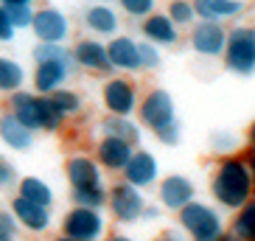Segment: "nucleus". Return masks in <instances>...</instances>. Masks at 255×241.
<instances>
[{"label": "nucleus", "mask_w": 255, "mask_h": 241, "mask_svg": "<svg viewBox=\"0 0 255 241\" xmlns=\"http://www.w3.org/2000/svg\"><path fill=\"white\" fill-rule=\"evenodd\" d=\"M210 196L219 208L233 213L253 199V177H250V166L244 154L219 157L213 174H210Z\"/></svg>", "instance_id": "nucleus-1"}, {"label": "nucleus", "mask_w": 255, "mask_h": 241, "mask_svg": "<svg viewBox=\"0 0 255 241\" xmlns=\"http://www.w3.org/2000/svg\"><path fill=\"white\" fill-rule=\"evenodd\" d=\"M137 120L143 129H149L163 146L180 143V118H177V104L174 96L163 87H151L146 96H140L137 104Z\"/></svg>", "instance_id": "nucleus-2"}, {"label": "nucleus", "mask_w": 255, "mask_h": 241, "mask_svg": "<svg viewBox=\"0 0 255 241\" xmlns=\"http://www.w3.org/2000/svg\"><path fill=\"white\" fill-rule=\"evenodd\" d=\"M8 113L14 115L28 132H59L65 120L53 113L51 98L37 96L34 90H20L8 98Z\"/></svg>", "instance_id": "nucleus-3"}, {"label": "nucleus", "mask_w": 255, "mask_h": 241, "mask_svg": "<svg viewBox=\"0 0 255 241\" xmlns=\"http://www.w3.org/2000/svg\"><path fill=\"white\" fill-rule=\"evenodd\" d=\"M222 62L230 73L247 79L255 73V28L253 25H236L227 31V42Z\"/></svg>", "instance_id": "nucleus-4"}, {"label": "nucleus", "mask_w": 255, "mask_h": 241, "mask_svg": "<svg viewBox=\"0 0 255 241\" xmlns=\"http://www.w3.org/2000/svg\"><path fill=\"white\" fill-rule=\"evenodd\" d=\"M177 219H180V230L185 236H191L194 241H208V239H216V236L225 233V219H222V213L213 205L202 202V199H196L188 208H182L177 213Z\"/></svg>", "instance_id": "nucleus-5"}, {"label": "nucleus", "mask_w": 255, "mask_h": 241, "mask_svg": "<svg viewBox=\"0 0 255 241\" xmlns=\"http://www.w3.org/2000/svg\"><path fill=\"white\" fill-rule=\"evenodd\" d=\"M101 104L110 118H132L140 104V90L132 79L113 76L101 84Z\"/></svg>", "instance_id": "nucleus-6"}, {"label": "nucleus", "mask_w": 255, "mask_h": 241, "mask_svg": "<svg viewBox=\"0 0 255 241\" xmlns=\"http://www.w3.org/2000/svg\"><path fill=\"white\" fill-rule=\"evenodd\" d=\"M146 196L143 191L127 185L124 180L113 182L107 188V211L113 213V219L118 225H135L143 219V211H146Z\"/></svg>", "instance_id": "nucleus-7"}, {"label": "nucleus", "mask_w": 255, "mask_h": 241, "mask_svg": "<svg viewBox=\"0 0 255 241\" xmlns=\"http://www.w3.org/2000/svg\"><path fill=\"white\" fill-rule=\"evenodd\" d=\"M62 236L73 241H104L107 236V219L101 211L90 208H70L62 216Z\"/></svg>", "instance_id": "nucleus-8"}, {"label": "nucleus", "mask_w": 255, "mask_h": 241, "mask_svg": "<svg viewBox=\"0 0 255 241\" xmlns=\"http://www.w3.org/2000/svg\"><path fill=\"white\" fill-rule=\"evenodd\" d=\"M73 31L68 11H62L59 6H42L37 8L34 14V23H31V34L37 37V42H45V45H65Z\"/></svg>", "instance_id": "nucleus-9"}, {"label": "nucleus", "mask_w": 255, "mask_h": 241, "mask_svg": "<svg viewBox=\"0 0 255 241\" xmlns=\"http://www.w3.org/2000/svg\"><path fill=\"white\" fill-rule=\"evenodd\" d=\"M73 73V59L62 56V59H51V62H39L34 65V73H31V82H34V93L37 96H53L56 90L68 87V79Z\"/></svg>", "instance_id": "nucleus-10"}, {"label": "nucleus", "mask_w": 255, "mask_h": 241, "mask_svg": "<svg viewBox=\"0 0 255 241\" xmlns=\"http://www.w3.org/2000/svg\"><path fill=\"white\" fill-rule=\"evenodd\" d=\"M157 199H160V208L180 213L182 208L196 202V185L185 174H168L157 182Z\"/></svg>", "instance_id": "nucleus-11"}, {"label": "nucleus", "mask_w": 255, "mask_h": 241, "mask_svg": "<svg viewBox=\"0 0 255 241\" xmlns=\"http://www.w3.org/2000/svg\"><path fill=\"white\" fill-rule=\"evenodd\" d=\"M188 42H191V51L205 56V59H222L225 42H227V28L219 23L196 20L191 34H188Z\"/></svg>", "instance_id": "nucleus-12"}, {"label": "nucleus", "mask_w": 255, "mask_h": 241, "mask_svg": "<svg viewBox=\"0 0 255 241\" xmlns=\"http://www.w3.org/2000/svg\"><path fill=\"white\" fill-rule=\"evenodd\" d=\"M70 59H73V65H79L87 73H113L104 39H96V37L76 39L73 48H70Z\"/></svg>", "instance_id": "nucleus-13"}, {"label": "nucleus", "mask_w": 255, "mask_h": 241, "mask_svg": "<svg viewBox=\"0 0 255 241\" xmlns=\"http://www.w3.org/2000/svg\"><path fill=\"white\" fill-rule=\"evenodd\" d=\"M65 180L70 191H87V188H101L104 185V171L90 154H70L65 160Z\"/></svg>", "instance_id": "nucleus-14"}, {"label": "nucleus", "mask_w": 255, "mask_h": 241, "mask_svg": "<svg viewBox=\"0 0 255 241\" xmlns=\"http://www.w3.org/2000/svg\"><path fill=\"white\" fill-rule=\"evenodd\" d=\"M121 180L132 185V188L143 191V188H151V185H157L160 180V160L146 149H135L132 160L127 163V168L121 171Z\"/></svg>", "instance_id": "nucleus-15"}, {"label": "nucleus", "mask_w": 255, "mask_h": 241, "mask_svg": "<svg viewBox=\"0 0 255 241\" xmlns=\"http://www.w3.org/2000/svg\"><path fill=\"white\" fill-rule=\"evenodd\" d=\"M82 23L96 39L107 37V42L113 37H118V28H121L118 11H115L113 6H107V3H90V6H84Z\"/></svg>", "instance_id": "nucleus-16"}, {"label": "nucleus", "mask_w": 255, "mask_h": 241, "mask_svg": "<svg viewBox=\"0 0 255 241\" xmlns=\"http://www.w3.org/2000/svg\"><path fill=\"white\" fill-rule=\"evenodd\" d=\"M135 149L124 140H115V137H98L96 143V151H93V160L98 163L101 171H110V174H121L127 168V163L132 160Z\"/></svg>", "instance_id": "nucleus-17"}, {"label": "nucleus", "mask_w": 255, "mask_h": 241, "mask_svg": "<svg viewBox=\"0 0 255 241\" xmlns=\"http://www.w3.org/2000/svg\"><path fill=\"white\" fill-rule=\"evenodd\" d=\"M107 56H110V68L121 73H137L140 68V51H137V39L129 34H118L107 42Z\"/></svg>", "instance_id": "nucleus-18"}, {"label": "nucleus", "mask_w": 255, "mask_h": 241, "mask_svg": "<svg viewBox=\"0 0 255 241\" xmlns=\"http://www.w3.org/2000/svg\"><path fill=\"white\" fill-rule=\"evenodd\" d=\"M8 213L17 219V225L23 227V230H31V233H45V230H51V225H53L51 208H39V205L25 202V199H20V196L11 199Z\"/></svg>", "instance_id": "nucleus-19"}, {"label": "nucleus", "mask_w": 255, "mask_h": 241, "mask_svg": "<svg viewBox=\"0 0 255 241\" xmlns=\"http://www.w3.org/2000/svg\"><path fill=\"white\" fill-rule=\"evenodd\" d=\"M143 42H151L154 48H171L180 42V28L165 17V11H154L140 23Z\"/></svg>", "instance_id": "nucleus-20"}, {"label": "nucleus", "mask_w": 255, "mask_h": 241, "mask_svg": "<svg viewBox=\"0 0 255 241\" xmlns=\"http://www.w3.org/2000/svg\"><path fill=\"white\" fill-rule=\"evenodd\" d=\"M194 11H196V20L225 25L239 20L241 11H244V3L241 0H194Z\"/></svg>", "instance_id": "nucleus-21"}, {"label": "nucleus", "mask_w": 255, "mask_h": 241, "mask_svg": "<svg viewBox=\"0 0 255 241\" xmlns=\"http://www.w3.org/2000/svg\"><path fill=\"white\" fill-rule=\"evenodd\" d=\"M0 140L14 151H28L31 146H34V132H28V129L6 110V113H0Z\"/></svg>", "instance_id": "nucleus-22"}, {"label": "nucleus", "mask_w": 255, "mask_h": 241, "mask_svg": "<svg viewBox=\"0 0 255 241\" xmlns=\"http://www.w3.org/2000/svg\"><path fill=\"white\" fill-rule=\"evenodd\" d=\"M101 135L124 140V143H129L135 149V146H140L143 132H140V123H135L132 118H110V115H107V118L101 120Z\"/></svg>", "instance_id": "nucleus-23"}, {"label": "nucleus", "mask_w": 255, "mask_h": 241, "mask_svg": "<svg viewBox=\"0 0 255 241\" xmlns=\"http://www.w3.org/2000/svg\"><path fill=\"white\" fill-rule=\"evenodd\" d=\"M17 196L25 199V202L39 205V208H51L53 199H56L53 188L42 177H23V180H17Z\"/></svg>", "instance_id": "nucleus-24"}, {"label": "nucleus", "mask_w": 255, "mask_h": 241, "mask_svg": "<svg viewBox=\"0 0 255 241\" xmlns=\"http://www.w3.org/2000/svg\"><path fill=\"white\" fill-rule=\"evenodd\" d=\"M227 233H230L233 241H255V196L233 213Z\"/></svg>", "instance_id": "nucleus-25"}, {"label": "nucleus", "mask_w": 255, "mask_h": 241, "mask_svg": "<svg viewBox=\"0 0 255 241\" xmlns=\"http://www.w3.org/2000/svg\"><path fill=\"white\" fill-rule=\"evenodd\" d=\"M25 79H28V73L20 62L11 56H0V93H8V96L20 93Z\"/></svg>", "instance_id": "nucleus-26"}, {"label": "nucleus", "mask_w": 255, "mask_h": 241, "mask_svg": "<svg viewBox=\"0 0 255 241\" xmlns=\"http://www.w3.org/2000/svg\"><path fill=\"white\" fill-rule=\"evenodd\" d=\"M0 8L6 11L8 23L14 25V31H25L31 28L34 23V14H37V6L31 3V0H3Z\"/></svg>", "instance_id": "nucleus-27"}, {"label": "nucleus", "mask_w": 255, "mask_h": 241, "mask_svg": "<svg viewBox=\"0 0 255 241\" xmlns=\"http://www.w3.org/2000/svg\"><path fill=\"white\" fill-rule=\"evenodd\" d=\"M51 98V107H53V113L59 115L62 120H68V118H76V115L82 113V107H84V101H82V96L73 90V87H62V90H56L53 96H48Z\"/></svg>", "instance_id": "nucleus-28"}, {"label": "nucleus", "mask_w": 255, "mask_h": 241, "mask_svg": "<svg viewBox=\"0 0 255 241\" xmlns=\"http://www.w3.org/2000/svg\"><path fill=\"white\" fill-rule=\"evenodd\" d=\"M165 17H168L177 28H194V23H196L194 3H191V0H171V3L165 6Z\"/></svg>", "instance_id": "nucleus-29"}, {"label": "nucleus", "mask_w": 255, "mask_h": 241, "mask_svg": "<svg viewBox=\"0 0 255 241\" xmlns=\"http://www.w3.org/2000/svg\"><path fill=\"white\" fill-rule=\"evenodd\" d=\"M76 208H90V211H101L107 205V188H87V191H70Z\"/></svg>", "instance_id": "nucleus-30"}, {"label": "nucleus", "mask_w": 255, "mask_h": 241, "mask_svg": "<svg viewBox=\"0 0 255 241\" xmlns=\"http://www.w3.org/2000/svg\"><path fill=\"white\" fill-rule=\"evenodd\" d=\"M239 146V137L233 135V132H213L210 135V151L219 154V157H230V154H239L236 151Z\"/></svg>", "instance_id": "nucleus-31"}, {"label": "nucleus", "mask_w": 255, "mask_h": 241, "mask_svg": "<svg viewBox=\"0 0 255 241\" xmlns=\"http://www.w3.org/2000/svg\"><path fill=\"white\" fill-rule=\"evenodd\" d=\"M121 11L132 20H146L157 11V3L154 0H121Z\"/></svg>", "instance_id": "nucleus-32"}, {"label": "nucleus", "mask_w": 255, "mask_h": 241, "mask_svg": "<svg viewBox=\"0 0 255 241\" xmlns=\"http://www.w3.org/2000/svg\"><path fill=\"white\" fill-rule=\"evenodd\" d=\"M68 48L65 45H45V42H37L34 45V51H31V56H34V65H39V62H51V59H62V56H68Z\"/></svg>", "instance_id": "nucleus-33"}, {"label": "nucleus", "mask_w": 255, "mask_h": 241, "mask_svg": "<svg viewBox=\"0 0 255 241\" xmlns=\"http://www.w3.org/2000/svg\"><path fill=\"white\" fill-rule=\"evenodd\" d=\"M137 51H140V68L143 70H157L163 65V53H160V48L151 45V42H137Z\"/></svg>", "instance_id": "nucleus-34"}, {"label": "nucleus", "mask_w": 255, "mask_h": 241, "mask_svg": "<svg viewBox=\"0 0 255 241\" xmlns=\"http://www.w3.org/2000/svg\"><path fill=\"white\" fill-rule=\"evenodd\" d=\"M20 236V225L8 211H0V241H17Z\"/></svg>", "instance_id": "nucleus-35"}, {"label": "nucleus", "mask_w": 255, "mask_h": 241, "mask_svg": "<svg viewBox=\"0 0 255 241\" xmlns=\"http://www.w3.org/2000/svg\"><path fill=\"white\" fill-rule=\"evenodd\" d=\"M17 37V31H14V25L8 23V17H6V11L0 8V42H11V39Z\"/></svg>", "instance_id": "nucleus-36"}, {"label": "nucleus", "mask_w": 255, "mask_h": 241, "mask_svg": "<svg viewBox=\"0 0 255 241\" xmlns=\"http://www.w3.org/2000/svg\"><path fill=\"white\" fill-rule=\"evenodd\" d=\"M163 216V208L160 205H146V211H143V219L146 222H154V219H160Z\"/></svg>", "instance_id": "nucleus-37"}, {"label": "nucleus", "mask_w": 255, "mask_h": 241, "mask_svg": "<svg viewBox=\"0 0 255 241\" xmlns=\"http://www.w3.org/2000/svg\"><path fill=\"white\" fill-rule=\"evenodd\" d=\"M244 160H247V166H250V177H253V196H255V149L244 151Z\"/></svg>", "instance_id": "nucleus-38"}, {"label": "nucleus", "mask_w": 255, "mask_h": 241, "mask_svg": "<svg viewBox=\"0 0 255 241\" xmlns=\"http://www.w3.org/2000/svg\"><path fill=\"white\" fill-rule=\"evenodd\" d=\"M154 241H185V239H182V236L177 233V230H168V233L157 236V239H154Z\"/></svg>", "instance_id": "nucleus-39"}, {"label": "nucleus", "mask_w": 255, "mask_h": 241, "mask_svg": "<svg viewBox=\"0 0 255 241\" xmlns=\"http://www.w3.org/2000/svg\"><path fill=\"white\" fill-rule=\"evenodd\" d=\"M104 241H135V239L127 233H113V236H104Z\"/></svg>", "instance_id": "nucleus-40"}, {"label": "nucleus", "mask_w": 255, "mask_h": 241, "mask_svg": "<svg viewBox=\"0 0 255 241\" xmlns=\"http://www.w3.org/2000/svg\"><path fill=\"white\" fill-rule=\"evenodd\" d=\"M247 143H250V149H255V120L250 123V129H247Z\"/></svg>", "instance_id": "nucleus-41"}, {"label": "nucleus", "mask_w": 255, "mask_h": 241, "mask_svg": "<svg viewBox=\"0 0 255 241\" xmlns=\"http://www.w3.org/2000/svg\"><path fill=\"white\" fill-rule=\"evenodd\" d=\"M208 241H233V239H230V233H227V230H225V233H222V236H216V239H208Z\"/></svg>", "instance_id": "nucleus-42"}, {"label": "nucleus", "mask_w": 255, "mask_h": 241, "mask_svg": "<svg viewBox=\"0 0 255 241\" xmlns=\"http://www.w3.org/2000/svg\"><path fill=\"white\" fill-rule=\"evenodd\" d=\"M51 241H73V239H68V236H56V239H51Z\"/></svg>", "instance_id": "nucleus-43"}, {"label": "nucleus", "mask_w": 255, "mask_h": 241, "mask_svg": "<svg viewBox=\"0 0 255 241\" xmlns=\"http://www.w3.org/2000/svg\"><path fill=\"white\" fill-rule=\"evenodd\" d=\"M0 163H3V157H0Z\"/></svg>", "instance_id": "nucleus-44"}]
</instances>
